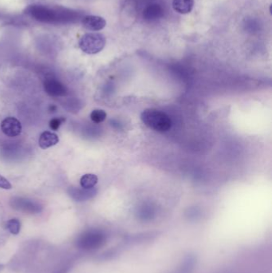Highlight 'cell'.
Segmentation results:
<instances>
[{
    "label": "cell",
    "mask_w": 272,
    "mask_h": 273,
    "mask_svg": "<svg viewBox=\"0 0 272 273\" xmlns=\"http://www.w3.org/2000/svg\"><path fill=\"white\" fill-rule=\"evenodd\" d=\"M28 13L43 23H67L78 19V13L67 9H50L42 6H32Z\"/></svg>",
    "instance_id": "6da1fadb"
},
{
    "label": "cell",
    "mask_w": 272,
    "mask_h": 273,
    "mask_svg": "<svg viewBox=\"0 0 272 273\" xmlns=\"http://www.w3.org/2000/svg\"><path fill=\"white\" fill-rule=\"evenodd\" d=\"M6 229L11 233L12 235H18L21 230V223L16 218L9 220L6 223Z\"/></svg>",
    "instance_id": "5bb4252c"
},
{
    "label": "cell",
    "mask_w": 272,
    "mask_h": 273,
    "mask_svg": "<svg viewBox=\"0 0 272 273\" xmlns=\"http://www.w3.org/2000/svg\"><path fill=\"white\" fill-rule=\"evenodd\" d=\"M105 243V236L99 230H89L81 234L75 241L76 247L84 251L99 249Z\"/></svg>",
    "instance_id": "3957f363"
},
{
    "label": "cell",
    "mask_w": 272,
    "mask_h": 273,
    "mask_svg": "<svg viewBox=\"0 0 272 273\" xmlns=\"http://www.w3.org/2000/svg\"><path fill=\"white\" fill-rule=\"evenodd\" d=\"M59 142V136L50 131L42 132L38 138V146L42 150L50 148Z\"/></svg>",
    "instance_id": "ba28073f"
},
{
    "label": "cell",
    "mask_w": 272,
    "mask_h": 273,
    "mask_svg": "<svg viewBox=\"0 0 272 273\" xmlns=\"http://www.w3.org/2000/svg\"><path fill=\"white\" fill-rule=\"evenodd\" d=\"M105 38L102 34L90 33L82 36L79 41V47L83 52L95 54L105 47Z\"/></svg>",
    "instance_id": "277c9868"
},
{
    "label": "cell",
    "mask_w": 272,
    "mask_h": 273,
    "mask_svg": "<svg viewBox=\"0 0 272 273\" xmlns=\"http://www.w3.org/2000/svg\"><path fill=\"white\" fill-rule=\"evenodd\" d=\"M82 24L86 29L92 32H99L106 26L105 19L97 15H87L82 19Z\"/></svg>",
    "instance_id": "52a82bcc"
},
{
    "label": "cell",
    "mask_w": 272,
    "mask_h": 273,
    "mask_svg": "<svg viewBox=\"0 0 272 273\" xmlns=\"http://www.w3.org/2000/svg\"><path fill=\"white\" fill-rule=\"evenodd\" d=\"M140 119L144 125L160 133L167 132L172 127V121L166 113L157 109H146L141 115Z\"/></svg>",
    "instance_id": "7a4b0ae2"
},
{
    "label": "cell",
    "mask_w": 272,
    "mask_h": 273,
    "mask_svg": "<svg viewBox=\"0 0 272 273\" xmlns=\"http://www.w3.org/2000/svg\"><path fill=\"white\" fill-rule=\"evenodd\" d=\"M12 186L11 184L9 182L8 180H6L4 177L0 175V189L2 190H11Z\"/></svg>",
    "instance_id": "e0dca14e"
},
{
    "label": "cell",
    "mask_w": 272,
    "mask_h": 273,
    "mask_svg": "<svg viewBox=\"0 0 272 273\" xmlns=\"http://www.w3.org/2000/svg\"><path fill=\"white\" fill-rule=\"evenodd\" d=\"M196 263H197V258L194 255H188L184 259L182 265L180 266V273H193Z\"/></svg>",
    "instance_id": "4fadbf2b"
},
{
    "label": "cell",
    "mask_w": 272,
    "mask_h": 273,
    "mask_svg": "<svg viewBox=\"0 0 272 273\" xmlns=\"http://www.w3.org/2000/svg\"><path fill=\"white\" fill-rule=\"evenodd\" d=\"M163 15V9L160 5L152 4L144 9L143 16L147 21H155Z\"/></svg>",
    "instance_id": "30bf717a"
},
{
    "label": "cell",
    "mask_w": 272,
    "mask_h": 273,
    "mask_svg": "<svg viewBox=\"0 0 272 273\" xmlns=\"http://www.w3.org/2000/svg\"><path fill=\"white\" fill-rule=\"evenodd\" d=\"M0 128L2 133L10 138L20 135L23 129L21 122L14 117H7L3 119L0 124Z\"/></svg>",
    "instance_id": "5b68a950"
},
{
    "label": "cell",
    "mask_w": 272,
    "mask_h": 273,
    "mask_svg": "<svg viewBox=\"0 0 272 273\" xmlns=\"http://www.w3.org/2000/svg\"><path fill=\"white\" fill-rule=\"evenodd\" d=\"M99 182V178L93 173H86L82 176L80 180V185L83 190H90L96 186Z\"/></svg>",
    "instance_id": "7c38bea8"
},
{
    "label": "cell",
    "mask_w": 272,
    "mask_h": 273,
    "mask_svg": "<svg viewBox=\"0 0 272 273\" xmlns=\"http://www.w3.org/2000/svg\"><path fill=\"white\" fill-rule=\"evenodd\" d=\"M194 6V0H173L172 7L174 11L180 14H189Z\"/></svg>",
    "instance_id": "8fae6325"
},
{
    "label": "cell",
    "mask_w": 272,
    "mask_h": 273,
    "mask_svg": "<svg viewBox=\"0 0 272 273\" xmlns=\"http://www.w3.org/2000/svg\"><path fill=\"white\" fill-rule=\"evenodd\" d=\"M13 206L15 209L19 211H23L24 213H38L42 211V207L39 204L31 201L28 200H19L18 201H15Z\"/></svg>",
    "instance_id": "9c48e42d"
},
{
    "label": "cell",
    "mask_w": 272,
    "mask_h": 273,
    "mask_svg": "<svg viewBox=\"0 0 272 273\" xmlns=\"http://www.w3.org/2000/svg\"><path fill=\"white\" fill-rule=\"evenodd\" d=\"M65 121V117H55V118L51 119L50 121V129L57 131L60 128L62 124L64 123Z\"/></svg>",
    "instance_id": "2e32d148"
},
{
    "label": "cell",
    "mask_w": 272,
    "mask_h": 273,
    "mask_svg": "<svg viewBox=\"0 0 272 273\" xmlns=\"http://www.w3.org/2000/svg\"><path fill=\"white\" fill-rule=\"evenodd\" d=\"M106 116V113L105 112V111L98 109V110H95V111H93L91 112V114H90V119L95 123L99 124L105 121Z\"/></svg>",
    "instance_id": "9a60e30c"
},
{
    "label": "cell",
    "mask_w": 272,
    "mask_h": 273,
    "mask_svg": "<svg viewBox=\"0 0 272 273\" xmlns=\"http://www.w3.org/2000/svg\"><path fill=\"white\" fill-rule=\"evenodd\" d=\"M44 89L46 94L50 96L61 97L67 94V89L61 81L55 78H47L44 82Z\"/></svg>",
    "instance_id": "8992f818"
}]
</instances>
